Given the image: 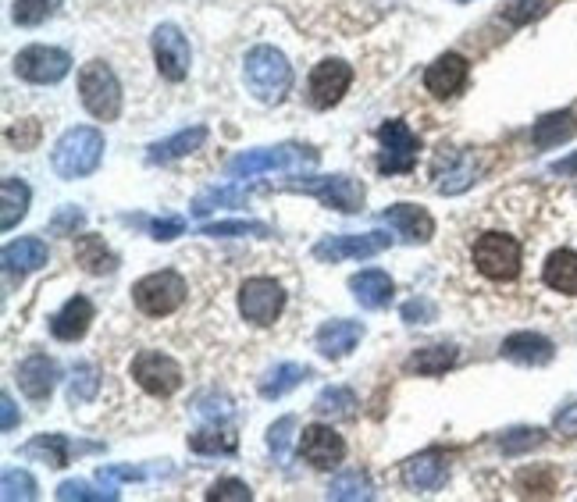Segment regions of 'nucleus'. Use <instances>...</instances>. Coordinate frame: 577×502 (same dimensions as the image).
I'll use <instances>...</instances> for the list:
<instances>
[{
    "instance_id": "nucleus-29",
    "label": "nucleus",
    "mask_w": 577,
    "mask_h": 502,
    "mask_svg": "<svg viewBox=\"0 0 577 502\" xmlns=\"http://www.w3.org/2000/svg\"><path fill=\"white\" fill-rule=\"evenodd\" d=\"M75 260L82 271L90 275H111L118 268V257L111 253V246L104 243V235H79L75 239Z\"/></svg>"
},
{
    "instance_id": "nucleus-21",
    "label": "nucleus",
    "mask_w": 577,
    "mask_h": 502,
    "mask_svg": "<svg viewBox=\"0 0 577 502\" xmlns=\"http://www.w3.org/2000/svg\"><path fill=\"white\" fill-rule=\"evenodd\" d=\"M90 324H93V303L86 296H72L65 307L50 317V332L61 342H79L82 335L90 332Z\"/></svg>"
},
{
    "instance_id": "nucleus-20",
    "label": "nucleus",
    "mask_w": 577,
    "mask_h": 502,
    "mask_svg": "<svg viewBox=\"0 0 577 502\" xmlns=\"http://www.w3.org/2000/svg\"><path fill=\"white\" fill-rule=\"evenodd\" d=\"M503 357L524 367H542L556 357V346L538 332H513L503 339Z\"/></svg>"
},
{
    "instance_id": "nucleus-34",
    "label": "nucleus",
    "mask_w": 577,
    "mask_h": 502,
    "mask_svg": "<svg viewBox=\"0 0 577 502\" xmlns=\"http://www.w3.org/2000/svg\"><path fill=\"white\" fill-rule=\"evenodd\" d=\"M453 364H456V349L453 346H424L407 360V371H417V374L435 378V374H446Z\"/></svg>"
},
{
    "instance_id": "nucleus-31",
    "label": "nucleus",
    "mask_w": 577,
    "mask_h": 502,
    "mask_svg": "<svg viewBox=\"0 0 577 502\" xmlns=\"http://www.w3.org/2000/svg\"><path fill=\"white\" fill-rule=\"evenodd\" d=\"M29 200H33V193H29V186H25L22 179L8 175V179L0 182V207H4V211H0V228H4V232H11V228L29 214Z\"/></svg>"
},
{
    "instance_id": "nucleus-22",
    "label": "nucleus",
    "mask_w": 577,
    "mask_h": 502,
    "mask_svg": "<svg viewBox=\"0 0 577 502\" xmlns=\"http://www.w3.org/2000/svg\"><path fill=\"white\" fill-rule=\"evenodd\" d=\"M93 449L97 446H75L72 438H65V435H40V438H33L29 446H22V456L25 460H40V463H47V467L61 470L72 463V453H93Z\"/></svg>"
},
{
    "instance_id": "nucleus-19",
    "label": "nucleus",
    "mask_w": 577,
    "mask_h": 502,
    "mask_svg": "<svg viewBox=\"0 0 577 502\" xmlns=\"http://www.w3.org/2000/svg\"><path fill=\"white\" fill-rule=\"evenodd\" d=\"M360 339H364V324L335 317V321H325L317 328V353L328 360H342Z\"/></svg>"
},
{
    "instance_id": "nucleus-17",
    "label": "nucleus",
    "mask_w": 577,
    "mask_h": 502,
    "mask_svg": "<svg viewBox=\"0 0 577 502\" xmlns=\"http://www.w3.org/2000/svg\"><path fill=\"white\" fill-rule=\"evenodd\" d=\"M382 221L389 228H396L407 243H428L431 235H435V221H431V214L424 211V207H417V203H392V207L382 211Z\"/></svg>"
},
{
    "instance_id": "nucleus-51",
    "label": "nucleus",
    "mask_w": 577,
    "mask_h": 502,
    "mask_svg": "<svg viewBox=\"0 0 577 502\" xmlns=\"http://www.w3.org/2000/svg\"><path fill=\"white\" fill-rule=\"evenodd\" d=\"M435 317H439V310H435V303H431V300L403 303V321H407V324H431Z\"/></svg>"
},
{
    "instance_id": "nucleus-33",
    "label": "nucleus",
    "mask_w": 577,
    "mask_h": 502,
    "mask_svg": "<svg viewBox=\"0 0 577 502\" xmlns=\"http://www.w3.org/2000/svg\"><path fill=\"white\" fill-rule=\"evenodd\" d=\"M246 196H250V189H243V186H214L196 196L189 211H193L196 218H207V214H214L218 207H243Z\"/></svg>"
},
{
    "instance_id": "nucleus-10",
    "label": "nucleus",
    "mask_w": 577,
    "mask_h": 502,
    "mask_svg": "<svg viewBox=\"0 0 577 502\" xmlns=\"http://www.w3.org/2000/svg\"><path fill=\"white\" fill-rule=\"evenodd\" d=\"M15 72L22 75L25 82H36V86H54V82H61L72 72V57L61 47H43V43H36V47L18 50Z\"/></svg>"
},
{
    "instance_id": "nucleus-18",
    "label": "nucleus",
    "mask_w": 577,
    "mask_h": 502,
    "mask_svg": "<svg viewBox=\"0 0 577 502\" xmlns=\"http://www.w3.org/2000/svg\"><path fill=\"white\" fill-rule=\"evenodd\" d=\"M15 378H18V389H22L25 396L33 399V403H43V399L54 392L57 367L47 353H33V357H25L22 364L15 367Z\"/></svg>"
},
{
    "instance_id": "nucleus-54",
    "label": "nucleus",
    "mask_w": 577,
    "mask_h": 502,
    "mask_svg": "<svg viewBox=\"0 0 577 502\" xmlns=\"http://www.w3.org/2000/svg\"><path fill=\"white\" fill-rule=\"evenodd\" d=\"M0 413H4V421H0V428H4V431H15V428H18V421H22V417H18V410H15V399H11L8 392H4V396H0Z\"/></svg>"
},
{
    "instance_id": "nucleus-35",
    "label": "nucleus",
    "mask_w": 577,
    "mask_h": 502,
    "mask_svg": "<svg viewBox=\"0 0 577 502\" xmlns=\"http://www.w3.org/2000/svg\"><path fill=\"white\" fill-rule=\"evenodd\" d=\"M236 446H239V438L225 428H204V431H196V435H189V449L200 456H232Z\"/></svg>"
},
{
    "instance_id": "nucleus-9",
    "label": "nucleus",
    "mask_w": 577,
    "mask_h": 502,
    "mask_svg": "<svg viewBox=\"0 0 577 502\" xmlns=\"http://www.w3.org/2000/svg\"><path fill=\"white\" fill-rule=\"evenodd\" d=\"M378 139H382V157H378V171L382 175H407V171H414L421 143H417V136L410 132L407 122H399V118L385 122L378 129Z\"/></svg>"
},
{
    "instance_id": "nucleus-46",
    "label": "nucleus",
    "mask_w": 577,
    "mask_h": 502,
    "mask_svg": "<svg viewBox=\"0 0 577 502\" xmlns=\"http://www.w3.org/2000/svg\"><path fill=\"white\" fill-rule=\"evenodd\" d=\"M196 417H204V421H211V424H218V421H228L232 417V403H228V396H218V392H207V396H200L196 399Z\"/></svg>"
},
{
    "instance_id": "nucleus-27",
    "label": "nucleus",
    "mask_w": 577,
    "mask_h": 502,
    "mask_svg": "<svg viewBox=\"0 0 577 502\" xmlns=\"http://www.w3.org/2000/svg\"><path fill=\"white\" fill-rule=\"evenodd\" d=\"M47 260H50L47 243H43V239H36V235H29V239H18V243L4 246V268H8L11 275H15V271H18V275L40 271Z\"/></svg>"
},
{
    "instance_id": "nucleus-50",
    "label": "nucleus",
    "mask_w": 577,
    "mask_h": 502,
    "mask_svg": "<svg viewBox=\"0 0 577 502\" xmlns=\"http://www.w3.org/2000/svg\"><path fill=\"white\" fill-rule=\"evenodd\" d=\"M82 221H86V214H82L79 207H61V211L50 218V232H54V235H75L82 228Z\"/></svg>"
},
{
    "instance_id": "nucleus-56",
    "label": "nucleus",
    "mask_w": 577,
    "mask_h": 502,
    "mask_svg": "<svg viewBox=\"0 0 577 502\" xmlns=\"http://www.w3.org/2000/svg\"><path fill=\"white\" fill-rule=\"evenodd\" d=\"M460 4H467V0H460Z\"/></svg>"
},
{
    "instance_id": "nucleus-5",
    "label": "nucleus",
    "mask_w": 577,
    "mask_h": 502,
    "mask_svg": "<svg viewBox=\"0 0 577 502\" xmlns=\"http://www.w3.org/2000/svg\"><path fill=\"white\" fill-rule=\"evenodd\" d=\"M79 93L86 111H90L97 122H114V118L122 114V82H118V75H114L111 65H104V61L82 65Z\"/></svg>"
},
{
    "instance_id": "nucleus-36",
    "label": "nucleus",
    "mask_w": 577,
    "mask_h": 502,
    "mask_svg": "<svg viewBox=\"0 0 577 502\" xmlns=\"http://www.w3.org/2000/svg\"><path fill=\"white\" fill-rule=\"evenodd\" d=\"M353 410H357V396L346 385H328L314 399V413L321 417H353Z\"/></svg>"
},
{
    "instance_id": "nucleus-2",
    "label": "nucleus",
    "mask_w": 577,
    "mask_h": 502,
    "mask_svg": "<svg viewBox=\"0 0 577 502\" xmlns=\"http://www.w3.org/2000/svg\"><path fill=\"white\" fill-rule=\"evenodd\" d=\"M100 157H104V136L90 125H75L54 143L50 164L61 179H86L97 171Z\"/></svg>"
},
{
    "instance_id": "nucleus-26",
    "label": "nucleus",
    "mask_w": 577,
    "mask_h": 502,
    "mask_svg": "<svg viewBox=\"0 0 577 502\" xmlns=\"http://www.w3.org/2000/svg\"><path fill=\"white\" fill-rule=\"evenodd\" d=\"M542 282L563 296H577V253L553 250L542 264Z\"/></svg>"
},
{
    "instance_id": "nucleus-25",
    "label": "nucleus",
    "mask_w": 577,
    "mask_h": 502,
    "mask_svg": "<svg viewBox=\"0 0 577 502\" xmlns=\"http://www.w3.org/2000/svg\"><path fill=\"white\" fill-rule=\"evenodd\" d=\"M478 171H481V164H478V157H474V154H446V171H439L435 189H439L442 196L464 193V189L474 186Z\"/></svg>"
},
{
    "instance_id": "nucleus-55",
    "label": "nucleus",
    "mask_w": 577,
    "mask_h": 502,
    "mask_svg": "<svg viewBox=\"0 0 577 502\" xmlns=\"http://www.w3.org/2000/svg\"><path fill=\"white\" fill-rule=\"evenodd\" d=\"M553 175H577V154L570 157V161L553 164Z\"/></svg>"
},
{
    "instance_id": "nucleus-37",
    "label": "nucleus",
    "mask_w": 577,
    "mask_h": 502,
    "mask_svg": "<svg viewBox=\"0 0 577 502\" xmlns=\"http://www.w3.org/2000/svg\"><path fill=\"white\" fill-rule=\"evenodd\" d=\"M328 499H339V502L374 499V485L367 474H360V470H346V474H339V478L328 485Z\"/></svg>"
},
{
    "instance_id": "nucleus-28",
    "label": "nucleus",
    "mask_w": 577,
    "mask_h": 502,
    "mask_svg": "<svg viewBox=\"0 0 577 502\" xmlns=\"http://www.w3.org/2000/svg\"><path fill=\"white\" fill-rule=\"evenodd\" d=\"M207 139V129L204 125H193V129H182L179 136H171V139H161V143L150 146V154L147 161L150 164H171V161H179V157H189L193 150H200Z\"/></svg>"
},
{
    "instance_id": "nucleus-12",
    "label": "nucleus",
    "mask_w": 577,
    "mask_h": 502,
    "mask_svg": "<svg viewBox=\"0 0 577 502\" xmlns=\"http://www.w3.org/2000/svg\"><path fill=\"white\" fill-rule=\"evenodd\" d=\"M389 250L385 232H360V235H328L314 246V257L321 264H339V260H367L374 253Z\"/></svg>"
},
{
    "instance_id": "nucleus-6",
    "label": "nucleus",
    "mask_w": 577,
    "mask_h": 502,
    "mask_svg": "<svg viewBox=\"0 0 577 502\" xmlns=\"http://www.w3.org/2000/svg\"><path fill=\"white\" fill-rule=\"evenodd\" d=\"M132 300L147 317H168L186 303V282L175 271H154L132 285Z\"/></svg>"
},
{
    "instance_id": "nucleus-3",
    "label": "nucleus",
    "mask_w": 577,
    "mask_h": 502,
    "mask_svg": "<svg viewBox=\"0 0 577 502\" xmlns=\"http://www.w3.org/2000/svg\"><path fill=\"white\" fill-rule=\"evenodd\" d=\"M317 164V150L310 146H296V143H282V146H264V150H246V154L232 157L228 161V175L232 179H257V175H268V171H303Z\"/></svg>"
},
{
    "instance_id": "nucleus-16",
    "label": "nucleus",
    "mask_w": 577,
    "mask_h": 502,
    "mask_svg": "<svg viewBox=\"0 0 577 502\" xmlns=\"http://www.w3.org/2000/svg\"><path fill=\"white\" fill-rule=\"evenodd\" d=\"M467 75H471V65H467L464 54H442L435 57L428 65V72H424V90L431 93V97H456V93L467 86Z\"/></svg>"
},
{
    "instance_id": "nucleus-30",
    "label": "nucleus",
    "mask_w": 577,
    "mask_h": 502,
    "mask_svg": "<svg viewBox=\"0 0 577 502\" xmlns=\"http://www.w3.org/2000/svg\"><path fill=\"white\" fill-rule=\"evenodd\" d=\"M574 132H577L574 111H553L545 114V118H538L535 129H531V139H535L538 150H553V146L567 143Z\"/></svg>"
},
{
    "instance_id": "nucleus-38",
    "label": "nucleus",
    "mask_w": 577,
    "mask_h": 502,
    "mask_svg": "<svg viewBox=\"0 0 577 502\" xmlns=\"http://www.w3.org/2000/svg\"><path fill=\"white\" fill-rule=\"evenodd\" d=\"M100 392V374L93 364H79L68 378V403L82 406V403H93Z\"/></svg>"
},
{
    "instance_id": "nucleus-44",
    "label": "nucleus",
    "mask_w": 577,
    "mask_h": 502,
    "mask_svg": "<svg viewBox=\"0 0 577 502\" xmlns=\"http://www.w3.org/2000/svg\"><path fill=\"white\" fill-rule=\"evenodd\" d=\"M293 431H296V417H293V413L278 417V421L268 428V449L275 453L278 463H285V456H289V442H293Z\"/></svg>"
},
{
    "instance_id": "nucleus-41",
    "label": "nucleus",
    "mask_w": 577,
    "mask_h": 502,
    "mask_svg": "<svg viewBox=\"0 0 577 502\" xmlns=\"http://www.w3.org/2000/svg\"><path fill=\"white\" fill-rule=\"evenodd\" d=\"M542 442H545L542 428H513L499 438V449H503L506 456H521V453H528V449L542 446Z\"/></svg>"
},
{
    "instance_id": "nucleus-49",
    "label": "nucleus",
    "mask_w": 577,
    "mask_h": 502,
    "mask_svg": "<svg viewBox=\"0 0 577 502\" xmlns=\"http://www.w3.org/2000/svg\"><path fill=\"white\" fill-rule=\"evenodd\" d=\"M8 143H15L18 150H33V146L40 143V122H36V118H25V122L11 125Z\"/></svg>"
},
{
    "instance_id": "nucleus-23",
    "label": "nucleus",
    "mask_w": 577,
    "mask_h": 502,
    "mask_svg": "<svg viewBox=\"0 0 577 502\" xmlns=\"http://www.w3.org/2000/svg\"><path fill=\"white\" fill-rule=\"evenodd\" d=\"M446 470H449L446 456L428 449V453L403 463V481H407V488H414V492H435V488H442V481H446Z\"/></svg>"
},
{
    "instance_id": "nucleus-13",
    "label": "nucleus",
    "mask_w": 577,
    "mask_h": 502,
    "mask_svg": "<svg viewBox=\"0 0 577 502\" xmlns=\"http://www.w3.org/2000/svg\"><path fill=\"white\" fill-rule=\"evenodd\" d=\"M154 61L157 72L168 82H182L189 75L193 50H189V40L182 36L179 25H157L154 29Z\"/></svg>"
},
{
    "instance_id": "nucleus-15",
    "label": "nucleus",
    "mask_w": 577,
    "mask_h": 502,
    "mask_svg": "<svg viewBox=\"0 0 577 502\" xmlns=\"http://www.w3.org/2000/svg\"><path fill=\"white\" fill-rule=\"evenodd\" d=\"M300 456L310 463V467L328 470V467H335V463H342L346 442H342V435L332 428V424H310V428H303V435H300Z\"/></svg>"
},
{
    "instance_id": "nucleus-24",
    "label": "nucleus",
    "mask_w": 577,
    "mask_h": 502,
    "mask_svg": "<svg viewBox=\"0 0 577 502\" xmlns=\"http://www.w3.org/2000/svg\"><path fill=\"white\" fill-rule=\"evenodd\" d=\"M350 292H353V300H357L360 307L382 310V307H389L396 285H392V278L385 275V271L367 268V271H360V275L350 278Z\"/></svg>"
},
{
    "instance_id": "nucleus-32",
    "label": "nucleus",
    "mask_w": 577,
    "mask_h": 502,
    "mask_svg": "<svg viewBox=\"0 0 577 502\" xmlns=\"http://www.w3.org/2000/svg\"><path fill=\"white\" fill-rule=\"evenodd\" d=\"M307 378H310V367H303V364H275L261 378V396L264 399H282L285 392H293L296 385H303Z\"/></svg>"
},
{
    "instance_id": "nucleus-11",
    "label": "nucleus",
    "mask_w": 577,
    "mask_h": 502,
    "mask_svg": "<svg viewBox=\"0 0 577 502\" xmlns=\"http://www.w3.org/2000/svg\"><path fill=\"white\" fill-rule=\"evenodd\" d=\"M282 307H285V289L275 278H250V282L239 289V314L250 324H257V328L275 324Z\"/></svg>"
},
{
    "instance_id": "nucleus-42",
    "label": "nucleus",
    "mask_w": 577,
    "mask_h": 502,
    "mask_svg": "<svg viewBox=\"0 0 577 502\" xmlns=\"http://www.w3.org/2000/svg\"><path fill=\"white\" fill-rule=\"evenodd\" d=\"M36 478L33 474H25V470H4V478H0V495L8 502L15 499H36Z\"/></svg>"
},
{
    "instance_id": "nucleus-40",
    "label": "nucleus",
    "mask_w": 577,
    "mask_h": 502,
    "mask_svg": "<svg viewBox=\"0 0 577 502\" xmlns=\"http://www.w3.org/2000/svg\"><path fill=\"white\" fill-rule=\"evenodd\" d=\"M200 235H211V239H239V235H271L268 225L261 221H214V225H204Z\"/></svg>"
},
{
    "instance_id": "nucleus-43",
    "label": "nucleus",
    "mask_w": 577,
    "mask_h": 502,
    "mask_svg": "<svg viewBox=\"0 0 577 502\" xmlns=\"http://www.w3.org/2000/svg\"><path fill=\"white\" fill-rule=\"evenodd\" d=\"M517 488L521 495H535V499H549L556 495V474L553 470H524L521 478H517Z\"/></svg>"
},
{
    "instance_id": "nucleus-45",
    "label": "nucleus",
    "mask_w": 577,
    "mask_h": 502,
    "mask_svg": "<svg viewBox=\"0 0 577 502\" xmlns=\"http://www.w3.org/2000/svg\"><path fill=\"white\" fill-rule=\"evenodd\" d=\"M545 8H549V0H506L503 22H510V25H531L535 18L545 15Z\"/></svg>"
},
{
    "instance_id": "nucleus-47",
    "label": "nucleus",
    "mask_w": 577,
    "mask_h": 502,
    "mask_svg": "<svg viewBox=\"0 0 577 502\" xmlns=\"http://www.w3.org/2000/svg\"><path fill=\"white\" fill-rule=\"evenodd\" d=\"M207 499H211V502H221V499L250 502L253 492H250V485H246V481H239V478H221V481H214V485L207 488Z\"/></svg>"
},
{
    "instance_id": "nucleus-48",
    "label": "nucleus",
    "mask_w": 577,
    "mask_h": 502,
    "mask_svg": "<svg viewBox=\"0 0 577 502\" xmlns=\"http://www.w3.org/2000/svg\"><path fill=\"white\" fill-rule=\"evenodd\" d=\"M57 499H61V502H72V499L104 502V499H111V492H107L104 485H100V488H93L90 481H65V485L57 488Z\"/></svg>"
},
{
    "instance_id": "nucleus-8",
    "label": "nucleus",
    "mask_w": 577,
    "mask_h": 502,
    "mask_svg": "<svg viewBox=\"0 0 577 502\" xmlns=\"http://www.w3.org/2000/svg\"><path fill=\"white\" fill-rule=\"evenodd\" d=\"M132 378L147 396L168 399L182 389V367L171 357L157 353V349H143L136 360H132Z\"/></svg>"
},
{
    "instance_id": "nucleus-52",
    "label": "nucleus",
    "mask_w": 577,
    "mask_h": 502,
    "mask_svg": "<svg viewBox=\"0 0 577 502\" xmlns=\"http://www.w3.org/2000/svg\"><path fill=\"white\" fill-rule=\"evenodd\" d=\"M150 232H154L157 243H168V239H179V235L186 232V221L182 218H157V221H150Z\"/></svg>"
},
{
    "instance_id": "nucleus-7",
    "label": "nucleus",
    "mask_w": 577,
    "mask_h": 502,
    "mask_svg": "<svg viewBox=\"0 0 577 502\" xmlns=\"http://www.w3.org/2000/svg\"><path fill=\"white\" fill-rule=\"evenodd\" d=\"M289 189L317 196V200L325 203V207H332V211H342V214L364 211V200H367L364 182L353 179V175H310V179H303V182H293Z\"/></svg>"
},
{
    "instance_id": "nucleus-14",
    "label": "nucleus",
    "mask_w": 577,
    "mask_h": 502,
    "mask_svg": "<svg viewBox=\"0 0 577 502\" xmlns=\"http://www.w3.org/2000/svg\"><path fill=\"white\" fill-rule=\"evenodd\" d=\"M353 82V68L346 65V61H339V57H328V61H321V65L310 72V104L317 107V111H328V107H335L342 97H346V90H350Z\"/></svg>"
},
{
    "instance_id": "nucleus-53",
    "label": "nucleus",
    "mask_w": 577,
    "mask_h": 502,
    "mask_svg": "<svg viewBox=\"0 0 577 502\" xmlns=\"http://www.w3.org/2000/svg\"><path fill=\"white\" fill-rule=\"evenodd\" d=\"M553 428L560 431V435H567V438H577V403H567V406L556 410Z\"/></svg>"
},
{
    "instance_id": "nucleus-1",
    "label": "nucleus",
    "mask_w": 577,
    "mask_h": 502,
    "mask_svg": "<svg viewBox=\"0 0 577 502\" xmlns=\"http://www.w3.org/2000/svg\"><path fill=\"white\" fill-rule=\"evenodd\" d=\"M243 79L261 104H282L285 93L293 90V65L285 61L282 50L253 47L243 61Z\"/></svg>"
},
{
    "instance_id": "nucleus-39",
    "label": "nucleus",
    "mask_w": 577,
    "mask_h": 502,
    "mask_svg": "<svg viewBox=\"0 0 577 502\" xmlns=\"http://www.w3.org/2000/svg\"><path fill=\"white\" fill-rule=\"evenodd\" d=\"M57 8H61V0H15L11 18L25 29H33V25L47 22L50 15H57Z\"/></svg>"
},
{
    "instance_id": "nucleus-4",
    "label": "nucleus",
    "mask_w": 577,
    "mask_h": 502,
    "mask_svg": "<svg viewBox=\"0 0 577 502\" xmlns=\"http://www.w3.org/2000/svg\"><path fill=\"white\" fill-rule=\"evenodd\" d=\"M474 268L478 275H485L488 282H513L521 275V264H524V250L521 243L506 232H485L478 235L474 243Z\"/></svg>"
}]
</instances>
